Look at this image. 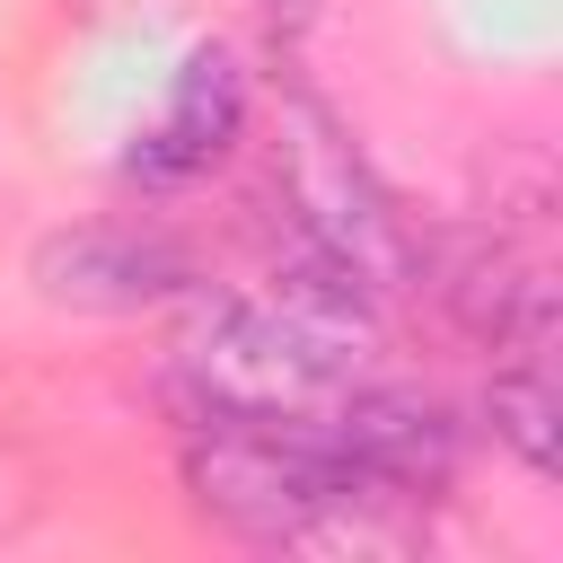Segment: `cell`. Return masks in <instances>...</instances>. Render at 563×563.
Masks as SVG:
<instances>
[{"mask_svg":"<svg viewBox=\"0 0 563 563\" xmlns=\"http://www.w3.org/2000/svg\"><path fill=\"white\" fill-rule=\"evenodd\" d=\"M369 343H378L369 290L299 246V273H273V290L194 308V325L176 343V369L194 387V413L317 422L361 378Z\"/></svg>","mask_w":563,"mask_h":563,"instance_id":"cell-1","label":"cell"},{"mask_svg":"<svg viewBox=\"0 0 563 563\" xmlns=\"http://www.w3.org/2000/svg\"><path fill=\"white\" fill-rule=\"evenodd\" d=\"M26 519V484H18V466L0 457V528H18Z\"/></svg>","mask_w":563,"mask_h":563,"instance_id":"cell-8","label":"cell"},{"mask_svg":"<svg viewBox=\"0 0 563 563\" xmlns=\"http://www.w3.org/2000/svg\"><path fill=\"white\" fill-rule=\"evenodd\" d=\"M273 18H290V26H299V18H308V0H273Z\"/></svg>","mask_w":563,"mask_h":563,"instance_id":"cell-9","label":"cell"},{"mask_svg":"<svg viewBox=\"0 0 563 563\" xmlns=\"http://www.w3.org/2000/svg\"><path fill=\"white\" fill-rule=\"evenodd\" d=\"M528 282H537V264L510 246V238H457V246H440V264H431V290H440V308L475 334V343H501L510 334V317H519V299H528Z\"/></svg>","mask_w":563,"mask_h":563,"instance_id":"cell-6","label":"cell"},{"mask_svg":"<svg viewBox=\"0 0 563 563\" xmlns=\"http://www.w3.org/2000/svg\"><path fill=\"white\" fill-rule=\"evenodd\" d=\"M484 413H493V440L528 466V475H554L563 466V396H554V361H510L501 378H493V396H484Z\"/></svg>","mask_w":563,"mask_h":563,"instance_id":"cell-7","label":"cell"},{"mask_svg":"<svg viewBox=\"0 0 563 563\" xmlns=\"http://www.w3.org/2000/svg\"><path fill=\"white\" fill-rule=\"evenodd\" d=\"M317 440H325L343 466H361V475H378V484H396V493H431V484H449V466H457V422H449L422 387H343V396L317 413Z\"/></svg>","mask_w":563,"mask_h":563,"instance_id":"cell-4","label":"cell"},{"mask_svg":"<svg viewBox=\"0 0 563 563\" xmlns=\"http://www.w3.org/2000/svg\"><path fill=\"white\" fill-rule=\"evenodd\" d=\"M238 123H246V79H238V62H229V53H194V62L176 70L167 114L132 141V176H141V185H185V176H202V167L238 141Z\"/></svg>","mask_w":563,"mask_h":563,"instance_id":"cell-5","label":"cell"},{"mask_svg":"<svg viewBox=\"0 0 563 563\" xmlns=\"http://www.w3.org/2000/svg\"><path fill=\"white\" fill-rule=\"evenodd\" d=\"M273 185H282V202H290L299 246H308V255H325L334 273H352L369 299H387V290H405V282L422 273V255H413V238H405L396 202L378 194V176L352 158V141H343L308 97H290V106H282Z\"/></svg>","mask_w":563,"mask_h":563,"instance_id":"cell-2","label":"cell"},{"mask_svg":"<svg viewBox=\"0 0 563 563\" xmlns=\"http://www.w3.org/2000/svg\"><path fill=\"white\" fill-rule=\"evenodd\" d=\"M35 290L79 317H141L194 290V264L141 229H62L35 246Z\"/></svg>","mask_w":563,"mask_h":563,"instance_id":"cell-3","label":"cell"}]
</instances>
